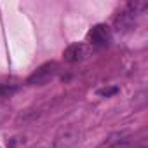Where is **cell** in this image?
<instances>
[{
    "label": "cell",
    "instance_id": "obj_1",
    "mask_svg": "<svg viewBox=\"0 0 148 148\" xmlns=\"http://www.w3.org/2000/svg\"><path fill=\"white\" fill-rule=\"evenodd\" d=\"M79 138H80L79 129L73 127V125H68L56 134L52 148H75L79 143Z\"/></svg>",
    "mask_w": 148,
    "mask_h": 148
},
{
    "label": "cell",
    "instance_id": "obj_2",
    "mask_svg": "<svg viewBox=\"0 0 148 148\" xmlns=\"http://www.w3.org/2000/svg\"><path fill=\"white\" fill-rule=\"evenodd\" d=\"M56 71H58V64L54 61L45 63V64H42L37 71H33L32 75L28 77L26 84L28 86H44V84H47L56 75Z\"/></svg>",
    "mask_w": 148,
    "mask_h": 148
},
{
    "label": "cell",
    "instance_id": "obj_3",
    "mask_svg": "<svg viewBox=\"0 0 148 148\" xmlns=\"http://www.w3.org/2000/svg\"><path fill=\"white\" fill-rule=\"evenodd\" d=\"M87 42L92 45H106L110 42V26L105 23L94 25L87 32Z\"/></svg>",
    "mask_w": 148,
    "mask_h": 148
},
{
    "label": "cell",
    "instance_id": "obj_4",
    "mask_svg": "<svg viewBox=\"0 0 148 148\" xmlns=\"http://www.w3.org/2000/svg\"><path fill=\"white\" fill-rule=\"evenodd\" d=\"M89 54H91L89 45H87V44H82V42L70 44V45L64 49V52H63V56H64V59H66L68 63H79V61H84Z\"/></svg>",
    "mask_w": 148,
    "mask_h": 148
},
{
    "label": "cell",
    "instance_id": "obj_5",
    "mask_svg": "<svg viewBox=\"0 0 148 148\" xmlns=\"http://www.w3.org/2000/svg\"><path fill=\"white\" fill-rule=\"evenodd\" d=\"M16 91H18V87L12 84H0V98H9Z\"/></svg>",
    "mask_w": 148,
    "mask_h": 148
},
{
    "label": "cell",
    "instance_id": "obj_6",
    "mask_svg": "<svg viewBox=\"0 0 148 148\" xmlns=\"http://www.w3.org/2000/svg\"><path fill=\"white\" fill-rule=\"evenodd\" d=\"M125 136H127V132H125V131L117 132V134H112V136L108 138V145H117V143H122V141H125V139H124Z\"/></svg>",
    "mask_w": 148,
    "mask_h": 148
},
{
    "label": "cell",
    "instance_id": "obj_7",
    "mask_svg": "<svg viewBox=\"0 0 148 148\" xmlns=\"http://www.w3.org/2000/svg\"><path fill=\"white\" fill-rule=\"evenodd\" d=\"M117 92H119V87H105V89H99L98 91L99 96H106V98L112 96V94H117Z\"/></svg>",
    "mask_w": 148,
    "mask_h": 148
},
{
    "label": "cell",
    "instance_id": "obj_8",
    "mask_svg": "<svg viewBox=\"0 0 148 148\" xmlns=\"http://www.w3.org/2000/svg\"><path fill=\"white\" fill-rule=\"evenodd\" d=\"M143 148H145V146H143Z\"/></svg>",
    "mask_w": 148,
    "mask_h": 148
}]
</instances>
